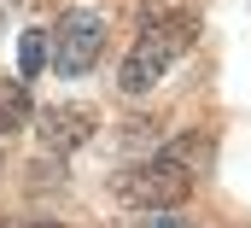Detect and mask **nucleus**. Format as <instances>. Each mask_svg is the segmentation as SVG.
Returning a JSON list of instances; mask_svg holds the SVG:
<instances>
[{"label": "nucleus", "instance_id": "nucleus-1", "mask_svg": "<svg viewBox=\"0 0 251 228\" xmlns=\"http://www.w3.org/2000/svg\"><path fill=\"white\" fill-rule=\"evenodd\" d=\"M204 164H210V135L193 129L181 141H170L158 158H140V164L117 170L111 175V193L123 205H134V211H176L193 193V181L204 175Z\"/></svg>", "mask_w": 251, "mask_h": 228}, {"label": "nucleus", "instance_id": "nucleus-2", "mask_svg": "<svg viewBox=\"0 0 251 228\" xmlns=\"http://www.w3.org/2000/svg\"><path fill=\"white\" fill-rule=\"evenodd\" d=\"M193 35H199V18H193V12H146V24H140V35H134V53H128L123 70H117V88H123V94H146V88L193 47Z\"/></svg>", "mask_w": 251, "mask_h": 228}, {"label": "nucleus", "instance_id": "nucleus-3", "mask_svg": "<svg viewBox=\"0 0 251 228\" xmlns=\"http://www.w3.org/2000/svg\"><path fill=\"white\" fill-rule=\"evenodd\" d=\"M100 47H105V24H100V12L70 6L59 24H53V64H59L64 76H88L94 58H100Z\"/></svg>", "mask_w": 251, "mask_h": 228}, {"label": "nucleus", "instance_id": "nucleus-4", "mask_svg": "<svg viewBox=\"0 0 251 228\" xmlns=\"http://www.w3.org/2000/svg\"><path fill=\"white\" fill-rule=\"evenodd\" d=\"M100 129V117H94V106H76V100H64V106H47L41 112V152H53V158H64V152H76V146H88V135Z\"/></svg>", "mask_w": 251, "mask_h": 228}, {"label": "nucleus", "instance_id": "nucleus-5", "mask_svg": "<svg viewBox=\"0 0 251 228\" xmlns=\"http://www.w3.org/2000/svg\"><path fill=\"white\" fill-rule=\"evenodd\" d=\"M29 117H35V100H29V88H24V76H18V82L0 76V129H29Z\"/></svg>", "mask_w": 251, "mask_h": 228}, {"label": "nucleus", "instance_id": "nucleus-6", "mask_svg": "<svg viewBox=\"0 0 251 228\" xmlns=\"http://www.w3.org/2000/svg\"><path fill=\"white\" fill-rule=\"evenodd\" d=\"M41 64H53V29H24L18 35V70H24V82L41 76Z\"/></svg>", "mask_w": 251, "mask_h": 228}, {"label": "nucleus", "instance_id": "nucleus-7", "mask_svg": "<svg viewBox=\"0 0 251 228\" xmlns=\"http://www.w3.org/2000/svg\"><path fill=\"white\" fill-rule=\"evenodd\" d=\"M128 228H193L181 217H170V211H158V217H146V223H128Z\"/></svg>", "mask_w": 251, "mask_h": 228}, {"label": "nucleus", "instance_id": "nucleus-8", "mask_svg": "<svg viewBox=\"0 0 251 228\" xmlns=\"http://www.w3.org/2000/svg\"><path fill=\"white\" fill-rule=\"evenodd\" d=\"M12 228H59V223H12Z\"/></svg>", "mask_w": 251, "mask_h": 228}]
</instances>
